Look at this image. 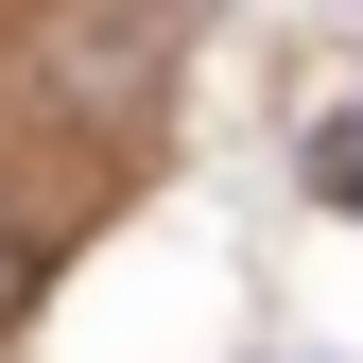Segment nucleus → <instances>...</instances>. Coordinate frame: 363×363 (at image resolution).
I'll return each instance as SVG.
<instances>
[{"label":"nucleus","mask_w":363,"mask_h":363,"mask_svg":"<svg viewBox=\"0 0 363 363\" xmlns=\"http://www.w3.org/2000/svg\"><path fill=\"white\" fill-rule=\"evenodd\" d=\"M329 191H346V208H363V139H329Z\"/></svg>","instance_id":"1"},{"label":"nucleus","mask_w":363,"mask_h":363,"mask_svg":"<svg viewBox=\"0 0 363 363\" xmlns=\"http://www.w3.org/2000/svg\"><path fill=\"white\" fill-rule=\"evenodd\" d=\"M0 294H18V242H0Z\"/></svg>","instance_id":"2"}]
</instances>
